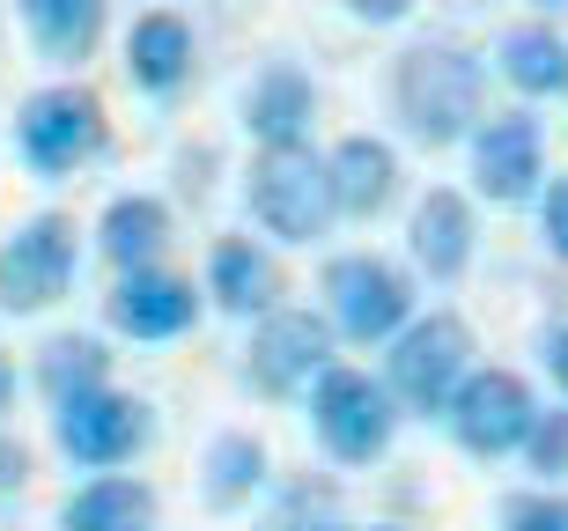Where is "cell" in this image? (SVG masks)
Masks as SVG:
<instances>
[{
    "label": "cell",
    "instance_id": "cell-1",
    "mask_svg": "<svg viewBox=\"0 0 568 531\" xmlns=\"http://www.w3.org/2000/svg\"><path fill=\"white\" fill-rule=\"evenodd\" d=\"M392 111H399L406 141L422 149H458L465 133L487 119V67L458 38H422L406 44L392 67Z\"/></svg>",
    "mask_w": 568,
    "mask_h": 531
},
{
    "label": "cell",
    "instance_id": "cell-2",
    "mask_svg": "<svg viewBox=\"0 0 568 531\" xmlns=\"http://www.w3.org/2000/svg\"><path fill=\"white\" fill-rule=\"evenodd\" d=\"M392 355H384V391L399 413H443L458 377L473 369V325L458 310H414V318L392 333Z\"/></svg>",
    "mask_w": 568,
    "mask_h": 531
},
{
    "label": "cell",
    "instance_id": "cell-3",
    "mask_svg": "<svg viewBox=\"0 0 568 531\" xmlns=\"http://www.w3.org/2000/svg\"><path fill=\"white\" fill-rule=\"evenodd\" d=\"M311 428L339 466H377L384 450H392V436H399V406H392V391L369 369L325 361L311 384Z\"/></svg>",
    "mask_w": 568,
    "mask_h": 531
},
{
    "label": "cell",
    "instance_id": "cell-4",
    "mask_svg": "<svg viewBox=\"0 0 568 531\" xmlns=\"http://www.w3.org/2000/svg\"><path fill=\"white\" fill-rule=\"evenodd\" d=\"M244 207L274 244H317L333 236V192H325V155L311 149H258L244 177Z\"/></svg>",
    "mask_w": 568,
    "mask_h": 531
},
{
    "label": "cell",
    "instance_id": "cell-5",
    "mask_svg": "<svg viewBox=\"0 0 568 531\" xmlns=\"http://www.w3.org/2000/svg\"><path fill=\"white\" fill-rule=\"evenodd\" d=\"M104 141H111L104 104L82 82H52L38 96H22V111H16V155L38 177H74L82 163L104 155Z\"/></svg>",
    "mask_w": 568,
    "mask_h": 531
},
{
    "label": "cell",
    "instance_id": "cell-6",
    "mask_svg": "<svg viewBox=\"0 0 568 531\" xmlns=\"http://www.w3.org/2000/svg\"><path fill=\"white\" fill-rule=\"evenodd\" d=\"M406 318H414V274H406L399 258L339 252L325 266V325H333V340L384 347Z\"/></svg>",
    "mask_w": 568,
    "mask_h": 531
},
{
    "label": "cell",
    "instance_id": "cell-7",
    "mask_svg": "<svg viewBox=\"0 0 568 531\" xmlns=\"http://www.w3.org/2000/svg\"><path fill=\"white\" fill-rule=\"evenodd\" d=\"M148 436H155L148 399H133V391H119V384H97V391H74V399L52 406V443H60L82 472L133 466V458L148 450Z\"/></svg>",
    "mask_w": 568,
    "mask_h": 531
},
{
    "label": "cell",
    "instance_id": "cell-8",
    "mask_svg": "<svg viewBox=\"0 0 568 531\" xmlns=\"http://www.w3.org/2000/svg\"><path fill=\"white\" fill-rule=\"evenodd\" d=\"M74 266H82L74 222H67V214H52V207L30 214V222L0 244V310H8V318H38V310L67 303Z\"/></svg>",
    "mask_w": 568,
    "mask_h": 531
},
{
    "label": "cell",
    "instance_id": "cell-9",
    "mask_svg": "<svg viewBox=\"0 0 568 531\" xmlns=\"http://www.w3.org/2000/svg\"><path fill=\"white\" fill-rule=\"evenodd\" d=\"M531 413H539V399H531V384L517 377V369H480V361H473L436 421L450 428V443H458L465 458H509V450L525 443Z\"/></svg>",
    "mask_w": 568,
    "mask_h": 531
},
{
    "label": "cell",
    "instance_id": "cell-10",
    "mask_svg": "<svg viewBox=\"0 0 568 531\" xmlns=\"http://www.w3.org/2000/svg\"><path fill=\"white\" fill-rule=\"evenodd\" d=\"M333 361V325L317 310H288L274 303L266 318H252V347H244V384L266 399H303L317 369Z\"/></svg>",
    "mask_w": 568,
    "mask_h": 531
},
{
    "label": "cell",
    "instance_id": "cell-11",
    "mask_svg": "<svg viewBox=\"0 0 568 531\" xmlns=\"http://www.w3.org/2000/svg\"><path fill=\"white\" fill-rule=\"evenodd\" d=\"M473 149V192L487 207H525L547 185V141H539V119L531 111H487L480 126L465 133Z\"/></svg>",
    "mask_w": 568,
    "mask_h": 531
},
{
    "label": "cell",
    "instance_id": "cell-12",
    "mask_svg": "<svg viewBox=\"0 0 568 531\" xmlns=\"http://www.w3.org/2000/svg\"><path fill=\"white\" fill-rule=\"evenodd\" d=\"M104 318H111V333H126V340H185L192 325H200V288L155 258V266H133V274L111 280Z\"/></svg>",
    "mask_w": 568,
    "mask_h": 531
},
{
    "label": "cell",
    "instance_id": "cell-13",
    "mask_svg": "<svg viewBox=\"0 0 568 531\" xmlns=\"http://www.w3.org/2000/svg\"><path fill=\"white\" fill-rule=\"evenodd\" d=\"M399 149L377 141V133H347L333 155H325V192H333L339 222H377L392 200H399Z\"/></svg>",
    "mask_w": 568,
    "mask_h": 531
},
{
    "label": "cell",
    "instance_id": "cell-14",
    "mask_svg": "<svg viewBox=\"0 0 568 531\" xmlns=\"http://www.w3.org/2000/svg\"><path fill=\"white\" fill-rule=\"evenodd\" d=\"M473 244H480V229H473V200L450 192V185H428L422 200H414V222H406V258H414V274L458 280L465 266H473Z\"/></svg>",
    "mask_w": 568,
    "mask_h": 531
},
{
    "label": "cell",
    "instance_id": "cell-15",
    "mask_svg": "<svg viewBox=\"0 0 568 531\" xmlns=\"http://www.w3.org/2000/svg\"><path fill=\"white\" fill-rule=\"evenodd\" d=\"M311 126H317V82L303 67L274 60L244 89V133L258 149H311Z\"/></svg>",
    "mask_w": 568,
    "mask_h": 531
},
{
    "label": "cell",
    "instance_id": "cell-16",
    "mask_svg": "<svg viewBox=\"0 0 568 531\" xmlns=\"http://www.w3.org/2000/svg\"><path fill=\"white\" fill-rule=\"evenodd\" d=\"M200 296H214V310H230V318H266V310L288 296V280H281V258L266 252V244L222 236L207 252V288H200Z\"/></svg>",
    "mask_w": 568,
    "mask_h": 531
},
{
    "label": "cell",
    "instance_id": "cell-17",
    "mask_svg": "<svg viewBox=\"0 0 568 531\" xmlns=\"http://www.w3.org/2000/svg\"><path fill=\"white\" fill-rule=\"evenodd\" d=\"M192 60H200L192 22L170 16V8H148V16L126 30V74H133L141 96H178V89L192 82Z\"/></svg>",
    "mask_w": 568,
    "mask_h": 531
},
{
    "label": "cell",
    "instance_id": "cell-18",
    "mask_svg": "<svg viewBox=\"0 0 568 531\" xmlns=\"http://www.w3.org/2000/svg\"><path fill=\"white\" fill-rule=\"evenodd\" d=\"M16 16H22V30H30L44 67H82L104 44L111 0H16Z\"/></svg>",
    "mask_w": 568,
    "mask_h": 531
},
{
    "label": "cell",
    "instance_id": "cell-19",
    "mask_svg": "<svg viewBox=\"0 0 568 531\" xmlns=\"http://www.w3.org/2000/svg\"><path fill=\"white\" fill-rule=\"evenodd\" d=\"M495 74H503L525 104H554V96H568V38L554 30L547 16H539V22H517V30H503Z\"/></svg>",
    "mask_w": 568,
    "mask_h": 531
},
{
    "label": "cell",
    "instance_id": "cell-20",
    "mask_svg": "<svg viewBox=\"0 0 568 531\" xmlns=\"http://www.w3.org/2000/svg\"><path fill=\"white\" fill-rule=\"evenodd\" d=\"M97 252H104L119 274L155 266V258L170 252V207L155 192H119V200L97 214Z\"/></svg>",
    "mask_w": 568,
    "mask_h": 531
},
{
    "label": "cell",
    "instance_id": "cell-21",
    "mask_svg": "<svg viewBox=\"0 0 568 531\" xmlns=\"http://www.w3.org/2000/svg\"><path fill=\"white\" fill-rule=\"evenodd\" d=\"M148 524H155V488L126 480V472H97L60 510V531H148Z\"/></svg>",
    "mask_w": 568,
    "mask_h": 531
},
{
    "label": "cell",
    "instance_id": "cell-22",
    "mask_svg": "<svg viewBox=\"0 0 568 531\" xmlns=\"http://www.w3.org/2000/svg\"><path fill=\"white\" fill-rule=\"evenodd\" d=\"M38 384H44L52 406L74 399V391H97V384H111V347L97 340V333H60V340H44V355H38Z\"/></svg>",
    "mask_w": 568,
    "mask_h": 531
},
{
    "label": "cell",
    "instance_id": "cell-23",
    "mask_svg": "<svg viewBox=\"0 0 568 531\" xmlns=\"http://www.w3.org/2000/svg\"><path fill=\"white\" fill-rule=\"evenodd\" d=\"M266 480V443L258 436H214V450H207V502H244V494Z\"/></svg>",
    "mask_w": 568,
    "mask_h": 531
},
{
    "label": "cell",
    "instance_id": "cell-24",
    "mask_svg": "<svg viewBox=\"0 0 568 531\" xmlns=\"http://www.w3.org/2000/svg\"><path fill=\"white\" fill-rule=\"evenodd\" d=\"M531 458V472H547V480H561L568 472V406H554V413H531L525 443H517Z\"/></svg>",
    "mask_w": 568,
    "mask_h": 531
},
{
    "label": "cell",
    "instance_id": "cell-25",
    "mask_svg": "<svg viewBox=\"0 0 568 531\" xmlns=\"http://www.w3.org/2000/svg\"><path fill=\"white\" fill-rule=\"evenodd\" d=\"M503 531H568V494L554 488H525L503 502Z\"/></svg>",
    "mask_w": 568,
    "mask_h": 531
},
{
    "label": "cell",
    "instance_id": "cell-26",
    "mask_svg": "<svg viewBox=\"0 0 568 531\" xmlns=\"http://www.w3.org/2000/svg\"><path fill=\"white\" fill-rule=\"evenodd\" d=\"M539 236H547V252L568 266V177H547V185H539Z\"/></svg>",
    "mask_w": 568,
    "mask_h": 531
},
{
    "label": "cell",
    "instance_id": "cell-27",
    "mask_svg": "<svg viewBox=\"0 0 568 531\" xmlns=\"http://www.w3.org/2000/svg\"><path fill=\"white\" fill-rule=\"evenodd\" d=\"M355 22H369V30H392V22H406L414 16V0H339Z\"/></svg>",
    "mask_w": 568,
    "mask_h": 531
},
{
    "label": "cell",
    "instance_id": "cell-28",
    "mask_svg": "<svg viewBox=\"0 0 568 531\" xmlns=\"http://www.w3.org/2000/svg\"><path fill=\"white\" fill-rule=\"evenodd\" d=\"M547 377L561 384V399H568V318H561V325L547 333Z\"/></svg>",
    "mask_w": 568,
    "mask_h": 531
},
{
    "label": "cell",
    "instance_id": "cell-29",
    "mask_svg": "<svg viewBox=\"0 0 568 531\" xmlns=\"http://www.w3.org/2000/svg\"><path fill=\"white\" fill-rule=\"evenodd\" d=\"M22 480H30V458H22V443H8V436H0V494L22 488Z\"/></svg>",
    "mask_w": 568,
    "mask_h": 531
},
{
    "label": "cell",
    "instance_id": "cell-30",
    "mask_svg": "<svg viewBox=\"0 0 568 531\" xmlns=\"http://www.w3.org/2000/svg\"><path fill=\"white\" fill-rule=\"evenodd\" d=\"M8 406H16V361L0 355V421H8Z\"/></svg>",
    "mask_w": 568,
    "mask_h": 531
},
{
    "label": "cell",
    "instance_id": "cell-31",
    "mask_svg": "<svg viewBox=\"0 0 568 531\" xmlns=\"http://www.w3.org/2000/svg\"><path fill=\"white\" fill-rule=\"evenodd\" d=\"M539 8H554V0H539Z\"/></svg>",
    "mask_w": 568,
    "mask_h": 531
}]
</instances>
